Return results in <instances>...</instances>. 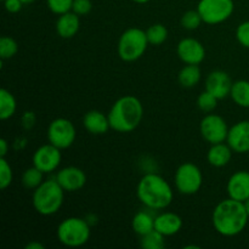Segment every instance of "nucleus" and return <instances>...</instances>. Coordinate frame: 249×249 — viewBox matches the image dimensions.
Instances as JSON below:
<instances>
[{
	"label": "nucleus",
	"mask_w": 249,
	"mask_h": 249,
	"mask_svg": "<svg viewBox=\"0 0 249 249\" xmlns=\"http://www.w3.org/2000/svg\"><path fill=\"white\" fill-rule=\"evenodd\" d=\"M36 123V116H34L33 112H26L22 117V124L26 129H31L32 126Z\"/></svg>",
	"instance_id": "nucleus-36"
},
{
	"label": "nucleus",
	"mask_w": 249,
	"mask_h": 249,
	"mask_svg": "<svg viewBox=\"0 0 249 249\" xmlns=\"http://www.w3.org/2000/svg\"><path fill=\"white\" fill-rule=\"evenodd\" d=\"M202 22H203V19H202L201 15L197 11V9L186 11L181 16V19H180L182 28L187 29V31H195V29H197L201 26Z\"/></svg>",
	"instance_id": "nucleus-30"
},
{
	"label": "nucleus",
	"mask_w": 249,
	"mask_h": 249,
	"mask_svg": "<svg viewBox=\"0 0 249 249\" xmlns=\"http://www.w3.org/2000/svg\"><path fill=\"white\" fill-rule=\"evenodd\" d=\"M226 142L235 153L249 152V121H241L229 129Z\"/></svg>",
	"instance_id": "nucleus-15"
},
{
	"label": "nucleus",
	"mask_w": 249,
	"mask_h": 249,
	"mask_svg": "<svg viewBox=\"0 0 249 249\" xmlns=\"http://www.w3.org/2000/svg\"><path fill=\"white\" fill-rule=\"evenodd\" d=\"M65 192L56 179L44 180L36 190H33L32 204L34 211L43 216L56 214L65 201Z\"/></svg>",
	"instance_id": "nucleus-4"
},
{
	"label": "nucleus",
	"mask_w": 249,
	"mask_h": 249,
	"mask_svg": "<svg viewBox=\"0 0 249 249\" xmlns=\"http://www.w3.org/2000/svg\"><path fill=\"white\" fill-rule=\"evenodd\" d=\"M4 2V7L9 14H17L22 10L23 2L21 0H2Z\"/></svg>",
	"instance_id": "nucleus-35"
},
{
	"label": "nucleus",
	"mask_w": 249,
	"mask_h": 249,
	"mask_svg": "<svg viewBox=\"0 0 249 249\" xmlns=\"http://www.w3.org/2000/svg\"><path fill=\"white\" fill-rule=\"evenodd\" d=\"M133 1L136 2V4H147L151 0H133Z\"/></svg>",
	"instance_id": "nucleus-39"
},
{
	"label": "nucleus",
	"mask_w": 249,
	"mask_h": 249,
	"mask_svg": "<svg viewBox=\"0 0 249 249\" xmlns=\"http://www.w3.org/2000/svg\"><path fill=\"white\" fill-rule=\"evenodd\" d=\"M202 73L198 65H185L178 74V80L182 88H194L201 82Z\"/></svg>",
	"instance_id": "nucleus-22"
},
{
	"label": "nucleus",
	"mask_w": 249,
	"mask_h": 249,
	"mask_svg": "<svg viewBox=\"0 0 249 249\" xmlns=\"http://www.w3.org/2000/svg\"><path fill=\"white\" fill-rule=\"evenodd\" d=\"M197 11L204 23L215 26L228 21L232 16L235 2L233 0H199Z\"/></svg>",
	"instance_id": "nucleus-8"
},
{
	"label": "nucleus",
	"mask_w": 249,
	"mask_h": 249,
	"mask_svg": "<svg viewBox=\"0 0 249 249\" xmlns=\"http://www.w3.org/2000/svg\"><path fill=\"white\" fill-rule=\"evenodd\" d=\"M148 45L150 43L146 36V31L133 27L121 34L117 45V53L124 62H134L145 55Z\"/></svg>",
	"instance_id": "nucleus-6"
},
{
	"label": "nucleus",
	"mask_w": 249,
	"mask_h": 249,
	"mask_svg": "<svg viewBox=\"0 0 249 249\" xmlns=\"http://www.w3.org/2000/svg\"><path fill=\"white\" fill-rule=\"evenodd\" d=\"M9 152V142L6 139H0V157H6Z\"/></svg>",
	"instance_id": "nucleus-37"
},
{
	"label": "nucleus",
	"mask_w": 249,
	"mask_h": 249,
	"mask_svg": "<svg viewBox=\"0 0 249 249\" xmlns=\"http://www.w3.org/2000/svg\"><path fill=\"white\" fill-rule=\"evenodd\" d=\"M18 53V44L11 36H1L0 39V57L1 60H10Z\"/></svg>",
	"instance_id": "nucleus-28"
},
{
	"label": "nucleus",
	"mask_w": 249,
	"mask_h": 249,
	"mask_svg": "<svg viewBox=\"0 0 249 249\" xmlns=\"http://www.w3.org/2000/svg\"><path fill=\"white\" fill-rule=\"evenodd\" d=\"M136 196L147 209L162 211L172 204L174 191L164 178L156 173H147L136 186Z\"/></svg>",
	"instance_id": "nucleus-2"
},
{
	"label": "nucleus",
	"mask_w": 249,
	"mask_h": 249,
	"mask_svg": "<svg viewBox=\"0 0 249 249\" xmlns=\"http://www.w3.org/2000/svg\"><path fill=\"white\" fill-rule=\"evenodd\" d=\"M92 10L91 0H73L72 11L75 12L78 16H85L90 14Z\"/></svg>",
	"instance_id": "nucleus-34"
},
{
	"label": "nucleus",
	"mask_w": 249,
	"mask_h": 249,
	"mask_svg": "<svg viewBox=\"0 0 249 249\" xmlns=\"http://www.w3.org/2000/svg\"><path fill=\"white\" fill-rule=\"evenodd\" d=\"M249 215L243 202L226 198L219 202L212 214V224L219 235L235 237L247 228Z\"/></svg>",
	"instance_id": "nucleus-1"
},
{
	"label": "nucleus",
	"mask_w": 249,
	"mask_h": 249,
	"mask_svg": "<svg viewBox=\"0 0 249 249\" xmlns=\"http://www.w3.org/2000/svg\"><path fill=\"white\" fill-rule=\"evenodd\" d=\"M229 126L225 119L215 113H208L202 118L199 123V133L211 145L219 142H226L229 134Z\"/></svg>",
	"instance_id": "nucleus-10"
},
{
	"label": "nucleus",
	"mask_w": 249,
	"mask_h": 249,
	"mask_svg": "<svg viewBox=\"0 0 249 249\" xmlns=\"http://www.w3.org/2000/svg\"><path fill=\"white\" fill-rule=\"evenodd\" d=\"M17 101L14 94L7 89L2 88L0 90V119L7 121L16 113Z\"/></svg>",
	"instance_id": "nucleus-24"
},
{
	"label": "nucleus",
	"mask_w": 249,
	"mask_h": 249,
	"mask_svg": "<svg viewBox=\"0 0 249 249\" xmlns=\"http://www.w3.org/2000/svg\"><path fill=\"white\" fill-rule=\"evenodd\" d=\"M218 101L219 99H216L213 94L204 90L203 92L199 94L198 99H197V106L204 113H212L218 107Z\"/></svg>",
	"instance_id": "nucleus-29"
},
{
	"label": "nucleus",
	"mask_w": 249,
	"mask_h": 249,
	"mask_svg": "<svg viewBox=\"0 0 249 249\" xmlns=\"http://www.w3.org/2000/svg\"><path fill=\"white\" fill-rule=\"evenodd\" d=\"M131 229L140 237L147 235L148 232L155 230V216L146 211L138 212L131 220Z\"/></svg>",
	"instance_id": "nucleus-21"
},
{
	"label": "nucleus",
	"mask_w": 249,
	"mask_h": 249,
	"mask_svg": "<svg viewBox=\"0 0 249 249\" xmlns=\"http://www.w3.org/2000/svg\"><path fill=\"white\" fill-rule=\"evenodd\" d=\"M174 184L179 194L185 196L196 195L203 185L202 170L195 163H182L178 167L174 174Z\"/></svg>",
	"instance_id": "nucleus-7"
},
{
	"label": "nucleus",
	"mask_w": 249,
	"mask_h": 249,
	"mask_svg": "<svg viewBox=\"0 0 249 249\" xmlns=\"http://www.w3.org/2000/svg\"><path fill=\"white\" fill-rule=\"evenodd\" d=\"M43 243L38 242V241H32V242L27 243L26 245V249H44Z\"/></svg>",
	"instance_id": "nucleus-38"
},
{
	"label": "nucleus",
	"mask_w": 249,
	"mask_h": 249,
	"mask_svg": "<svg viewBox=\"0 0 249 249\" xmlns=\"http://www.w3.org/2000/svg\"><path fill=\"white\" fill-rule=\"evenodd\" d=\"M230 97L237 106L249 108V80L238 79L233 82Z\"/></svg>",
	"instance_id": "nucleus-23"
},
{
	"label": "nucleus",
	"mask_w": 249,
	"mask_h": 249,
	"mask_svg": "<svg viewBox=\"0 0 249 249\" xmlns=\"http://www.w3.org/2000/svg\"><path fill=\"white\" fill-rule=\"evenodd\" d=\"M79 17L73 11L60 15L56 21V33L63 39H71L77 36L80 29Z\"/></svg>",
	"instance_id": "nucleus-19"
},
{
	"label": "nucleus",
	"mask_w": 249,
	"mask_h": 249,
	"mask_svg": "<svg viewBox=\"0 0 249 249\" xmlns=\"http://www.w3.org/2000/svg\"><path fill=\"white\" fill-rule=\"evenodd\" d=\"M177 53L185 65H199L206 58L204 45L195 38H184L178 43Z\"/></svg>",
	"instance_id": "nucleus-12"
},
{
	"label": "nucleus",
	"mask_w": 249,
	"mask_h": 249,
	"mask_svg": "<svg viewBox=\"0 0 249 249\" xmlns=\"http://www.w3.org/2000/svg\"><path fill=\"white\" fill-rule=\"evenodd\" d=\"M44 181V173L36 167H31L26 169L22 174V185L27 190H36Z\"/></svg>",
	"instance_id": "nucleus-26"
},
{
	"label": "nucleus",
	"mask_w": 249,
	"mask_h": 249,
	"mask_svg": "<svg viewBox=\"0 0 249 249\" xmlns=\"http://www.w3.org/2000/svg\"><path fill=\"white\" fill-rule=\"evenodd\" d=\"M22 2H23V5H29V4H33L36 0H21Z\"/></svg>",
	"instance_id": "nucleus-41"
},
{
	"label": "nucleus",
	"mask_w": 249,
	"mask_h": 249,
	"mask_svg": "<svg viewBox=\"0 0 249 249\" xmlns=\"http://www.w3.org/2000/svg\"><path fill=\"white\" fill-rule=\"evenodd\" d=\"M55 179L66 192L79 191L85 186L88 180L84 170L74 165L65 167L58 170Z\"/></svg>",
	"instance_id": "nucleus-13"
},
{
	"label": "nucleus",
	"mask_w": 249,
	"mask_h": 249,
	"mask_svg": "<svg viewBox=\"0 0 249 249\" xmlns=\"http://www.w3.org/2000/svg\"><path fill=\"white\" fill-rule=\"evenodd\" d=\"M56 236L61 245L68 248H78L88 243L91 236V225L87 219L70 216L58 224Z\"/></svg>",
	"instance_id": "nucleus-5"
},
{
	"label": "nucleus",
	"mask_w": 249,
	"mask_h": 249,
	"mask_svg": "<svg viewBox=\"0 0 249 249\" xmlns=\"http://www.w3.org/2000/svg\"><path fill=\"white\" fill-rule=\"evenodd\" d=\"M58 147L53 146V143H46L40 146L36 150L32 157L34 167L38 168L44 174H50L58 169L62 160V153Z\"/></svg>",
	"instance_id": "nucleus-11"
},
{
	"label": "nucleus",
	"mask_w": 249,
	"mask_h": 249,
	"mask_svg": "<svg viewBox=\"0 0 249 249\" xmlns=\"http://www.w3.org/2000/svg\"><path fill=\"white\" fill-rule=\"evenodd\" d=\"M46 5L53 14L60 16L68 11H72L73 0H46Z\"/></svg>",
	"instance_id": "nucleus-32"
},
{
	"label": "nucleus",
	"mask_w": 249,
	"mask_h": 249,
	"mask_svg": "<svg viewBox=\"0 0 249 249\" xmlns=\"http://www.w3.org/2000/svg\"><path fill=\"white\" fill-rule=\"evenodd\" d=\"M232 148L229 146L228 142H219L211 145L208 153H207V160L209 164L214 168L226 167L231 162L233 155Z\"/></svg>",
	"instance_id": "nucleus-20"
},
{
	"label": "nucleus",
	"mask_w": 249,
	"mask_h": 249,
	"mask_svg": "<svg viewBox=\"0 0 249 249\" xmlns=\"http://www.w3.org/2000/svg\"><path fill=\"white\" fill-rule=\"evenodd\" d=\"M226 191L230 198L245 202L249 198V172L237 170L228 180Z\"/></svg>",
	"instance_id": "nucleus-16"
},
{
	"label": "nucleus",
	"mask_w": 249,
	"mask_h": 249,
	"mask_svg": "<svg viewBox=\"0 0 249 249\" xmlns=\"http://www.w3.org/2000/svg\"><path fill=\"white\" fill-rule=\"evenodd\" d=\"M146 36L150 45L160 46L168 39V29L164 24L155 23L146 29Z\"/></svg>",
	"instance_id": "nucleus-25"
},
{
	"label": "nucleus",
	"mask_w": 249,
	"mask_h": 249,
	"mask_svg": "<svg viewBox=\"0 0 249 249\" xmlns=\"http://www.w3.org/2000/svg\"><path fill=\"white\" fill-rule=\"evenodd\" d=\"M107 116L112 130L121 134L131 133L142 121L143 106L136 96L125 95L112 105Z\"/></svg>",
	"instance_id": "nucleus-3"
},
{
	"label": "nucleus",
	"mask_w": 249,
	"mask_h": 249,
	"mask_svg": "<svg viewBox=\"0 0 249 249\" xmlns=\"http://www.w3.org/2000/svg\"><path fill=\"white\" fill-rule=\"evenodd\" d=\"M184 221L181 216L173 212H164L155 216V230L162 233L164 237H170L180 232Z\"/></svg>",
	"instance_id": "nucleus-17"
},
{
	"label": "nucleus",
	"mask_w": 249,
	"mask_h": 249,
	"mask_svg": "<svg viewBox=\"0 0 249 249\" xmlns=\"http://www.w3.org/2000/svg\"><path fill=\"white\" fill-rule=\"evenodd\" d=\"M140 245L143 249H163L165 247V237L158 231L153 230L147 235L141 236Z\"/></svg>",
	"instance_id": "nucleus-27"
},
{
	"label": "nucleus",
	"mask_w": 249,
	"mask_h": 249,
	"mask_svg": "<svg viewBox=\"0 0 249 249\" xmlns=\"http://www.w3.org/2000/svg\"><path fill=\"white\" fill-rule=\"evenodd\" d=\"M232 84L233 82L229 73L221 70L213 71L206 78V90L219 100L230 96Z\"/></svg>",
	"instance_id": "nucleus-14"
},
{
	"label": "nucleus",
	"mask_w": 249,
	"mask_h": 249,
	"mask_svg": "<svg viewBox=\"0 0 249 249\" xmlns=\"http://www.w3.org/2000/svg\"><path fill=\"white\" fill-rule=\"evenodd\" d=\"M83 125L85 130L91 135H104L111 129L108 116L97 109H91L84 114Z\"/></svg>",
	"instance_id": "nucleus-18"
},
{
	"label": "nucleus",
	"mask_w": 249,
	"mask_h": 249,
	"mask_svg": "<svg viewBox=\"0 0 249 249\" xmlns=\"http://www.w3.org/2000/svg\"><path fill=\"white\" fill-rule=\"evenodd\" d=\"M236 39L243 48L249 49V19L238 24L236 29Z\"/></svg>",
	"instance_id": "nucleus-33"
},
{
	"label": "nucleus",
	"mask_w": 249,
	"mask_h": 249,
	"mask_svg": "<svg viewBox=\"0 0 249 249\" xmlns=\"http://www.w3.org/2000/svg\"><path fill=\"white\" fill-rule=\"evenodd\" d=\"M48 141L60 150L70 148L77 139L75 126L70 119L56 118L51 121L46 130Z\"/></svg>",
	"instance_id": "nucleus-9"
},
{
	"label": "nucleus",
	"mask_w": 249,
	"mask_h": 249,
	"mask_svg": "<svg viewBox=\"0 0 249 249\" xmlns=\"http://www.w3.org/2000/svg\"><path fill=\"white\" fill-rule=\"evenodd\" d=\"M243 203H245L246 211H247V213H248V215H249V198H248V199H246V201L243 202Z\"/></svg>",
	"instance_id": "nucleus-40"
},
{
	"label": "nucleus",
	"mask_w": 249,
	"mask_h": 249,
	"mask_svg": "<svg viewBox=\"0 0 249 249\" xmlns=\"http://www.w3.org/2000/svg\"><path fill=\"white\" fill-rule=\"evenodd\" d=\"M14 180V172L6 157H0V189L6 190Z\"/></svg>",
	"instance_id": "nucleus-31"
}]
</instances>
